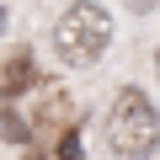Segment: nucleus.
I'll return each instance as SVG.
<instances>
[{
    "instance_id": "4",
    "label": "nucleus",
    "mask_w": 160,
    "mask_h": 160,
    "mask_svg": "<svg viewBox=\"0 0 160 160\" xmlns=\"http://www.w3.org/2000/svg\"><path fill=\"white\" fill-rule=\"evenodd\" d=\"M155 6H160V0H128V11H139V16H149Z\"/></svg>"
},
{
    "instance_id": "2",
    "label": "nucleus",
    "mask_w": 160,
    "mask_h": 160,
    "mask_svg": "<svg viewBox=\"0 0 160 160\" xmlns=\"http://www.w3.org/2000/svg\"><path fill=\"white\" fill-rule=\"evenodd\" d=\"M107 144L118 160H149L160 149V112L149 107V96L139 86L118 91V102L107 112Z\"/></svg>"
},
{
    "instance_id": "5",
    "label": "nucleus",
    "mask_w": 160,
    "mask_h": 160,
    "mask_svg": "<svg viewBox=\"0 0 160 160\" xmlns=\"http://www.w3.org/2000/svg\"><path fill=\"white\" fill-rule=\"evenodd\" d=\"M155 69H160V48H155Z\"/></svg>"
},
{
    "instance_id": "1",
    "label": "nucleus",
    "mask_w": 160,
    "mask_h": 160,
    "mask_svg": "<svg viewBox=\"0 0 160 160\" xmlns=\"http://www.w3.org/2000/svg\"><path fill=\"white\" fill-rule=\"evenodd\" d=\"M112 48V11L96 0H75L64 6V16L53 22V53L69 69H91L102 64V53Z\"/></svg>"
},
{
    "instance_id": "3",
    "label": "nucleus",
    "mask_w": 160,
    "mask_h": 160,
    "mask_svg": "<svg viewBox=\"0 0 160 160\" xmlns=\"http://www.w3.org/2000/svg\"><path fill=\"white\" fill-rule=\"evenodd\" d=\"M27 86H32V53H11L6 64H0V96L11 102V96H22Z\"/></svg>"
}]
</instances>
